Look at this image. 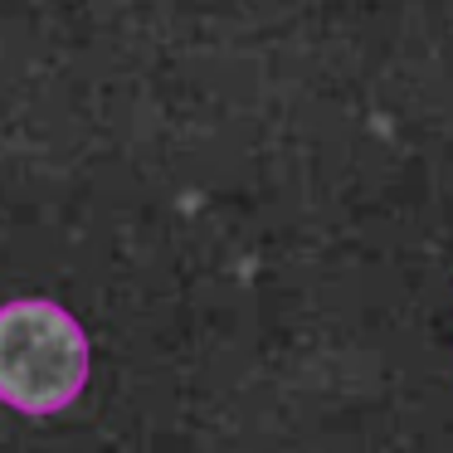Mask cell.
<instances>
[{"instance_id":"6da1fadb","label":"cell","mask_w":453,"mask_h":453,"mask_svg":"<svg viewBox=\"0 0 453 453\" xmlns=\"http://www.w3.org/2000/svg\"><path fill=\"white\" fill-rule=\"evenodd\" d=\"M93 371L88 332L50 297L0 307V404L20 414H59L83 395Z\"/></svg>"}]
</instances>
